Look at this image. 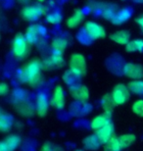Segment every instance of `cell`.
<instances>
[{
    "instance_id": "1",
    "label": "cell",
    "mask_w": 143,
    "mask_h": 151,
    "mask_svg": "<svg viewBox=\"0 0 143 151\" xmlns=\"http://www.w3.org/2000/svg\"><path fill=\"white\" fill-rule=\"evenodd\" d=\"M42 68L43 64L36 59L28 62L20 72V81L32 86H38L42 81Z\"/></svg>"
},
{
    "instance_id": "2",
    "label": "cell",
    "mask_w": 143,
    "mask_h": 151,
    "mask_svg": "<svg viewBox=\"0 0 143 151\" xmlns=\"http://www.w3.org/2000/svg\"><path fill=\"white\" fill-rule=\"evenodd\" d=\"M29 42L23 34H17L12 42V49L14 56L18 59H25L29 53Z\"/></svg>"
},
{
    "instance_id": "3",
    "label": "cell",
    "mask_w": 143,
    "mask_h": 151,
    "mask_svg": "<svg viewBox=\"0 0 143 151\" xmlns=\"http://www.w3.org/2000/svg\"><path fill=\"white\" fill-rule=\"evenodd\" d=\"M46 9L42 4H32L24 7L21 11V16L24 20L29 22H34L38 20L42 15L45 14Z\"/></svg>"
},
{
    "instance_id": "4",
    "label": "cell",
    "mask_w": 143,
    "mask_h": 151,
    "mask_svg": "<svg viewBox=\"0 0 143 151\" xmlns=\"http://www.w3.org/2000/svg\"><path fill=\"white\" fill-rule=\"evenodd\" d=\"M70 70L80 77H83L86 74V62L83 55L78 53L72 54L70 58Z\"/></svg>"
},
{
    "instance_id": "5",
    "label": "cell",
    "mask_w": 143,
    "mask_h": 151,
    "mask_svg": "<svg viewBox=\"0 0 143 151\" xmlns=\"http://www.w3.org/2000/svg\"><path fill=\"white\" fill-rule=\"evenodd\" d=\"M130 90L129 87L124 86V83H118L117 86L114 87L113 91H112V97L115 102L116 106L118 105L124 104V102H126L130 97Z\"/></svg>"
},
{
    "instance_id": "6",
    "label": "cell",
    "mask_w": 143,
    "mask_h": 151,
    "mask_svg": "<svg viewBox=\"0 0 143 151\" xmlns=\"http://www.w3.org/2000/svg\"><path fill=\"white\" fill-rule=\"evenodd\" d=\"M70 93L73 96V98L80 102H83V103L88 101L89 99V90L86 86L80 83L70 86Z\"/></svg>"
},
{
    "instance_id": "7",
    "label": "cell",
    "mask_w": 143,
    "mask_h": 151,
    "mask_svg": "<svg viewBox=\"0 0 143 151\" xmlns=\"http://www.w3.org/2000/svg\"><path fill=\"white\" fill-rule=\"evenodd\" d=\"M86 32L88 35V37L92 39H99V38H104L106 37V31L102 26H100L99 24H97L92 21L86 22Z\"/></svg>"
},
{
    "instance_id": "8",
    "label": "cell",
    "mask_w": 143,
    "mask_h": 151,
    "mask_svg": "<svg viewBox=\"0 0 143 151\" xmlns=\"http://www.w3.org/2000/svg\"><path fill=\"white\" fill-rule=\"evenodd\" d=\"M44 68L52 69V68H62L64 66V58H63V52L60 51L53 50L52 54L48 57L47 59L44 60L42 63Z\"/></svg>"
},
{
    "instance_id": "9",
    "label": "cell",
    "mask_w": 143,
    "mask_h": 151,
    "mask_svg": "<svg viewBox=\"0 0 143 151\" xmlns=\"http://www.w3.org/2000/svg\"><path fill=\"white\" fill-rule=\"evenodd\" d=\"M25 37L30 44H35L36 42H38V40H40V38L43 37V29L40 26L37 25L30 26L27 29Z\"/></svg>"
},
{
    "instance_id": "10",
    "label": "cell",
    "mask_w": 143,
    "mask_h": 151,
    "mask_svg": "<svg viewBox=\"0 0 143 151\" xmlns=\"http://www.w3.org/2000/svg\"><path fill=\"white\" fill-rule=\"evenodd\" d=\"M124 74L133 80H138L143 77V67L139 64L127 63L124 67Z\"/></svg>"
},
{
    "instance_id": "11",
    "label": "cell",
    "mask_w": 143,
    "mask_h": 151,
    "mask_svg": "<svg viewBox=\"0 0 143 151\" xmlns=\"http://www.w3.org/2000/svg\"><path fill=\"white\" fill-rule=\"evenodd\" d=\"M21 138L18 135L11 134L0 143V151H14L20 145Z\"/></svg>"
},
{
    "instance_id": "12",
    "label": "cell",
    "mask_w": 143,
    "mask_h": 151,
    "mask_svg": "<svg viewBox=\"0 0 143 151\" xmlns=\"http://www.w3.org/2000/svg\"><path fill=\"white\" fill-rule=\"evenodd\" d=\"M95 134L97 135V137H98V139L100 140L101 144H106L112 137H113V135H114V126H113V124L110 123V124H108L107 126L103 127L102 129L96 131Z\"/></svg>"
},
{
    "instance_id": "13",
    "label": "cell",
    "mask_w": 143,
    "mask_h": 151,
    "mask_svg": "<svg viewBox=\"0 0 143 151\" xmlns=\"http://www.w3.org/2000/svg\"><path fill=\"white\" fill-rule=\"evenodd\" d=\"M36 111L40 117L46 115L48 111V97L46 93L39 92L36 96Z\"/></svg>"
},
{
    "instance_id": "14",
    "label": "cell",
    "mask_w": 143,
    "mask_h": 151,
    "mask_svg": "<svg viewBox=\"0 0 143 151\" xmlns=\"http://www.w3.org/2000/svg\"><path fill=\"white\" fill-rule=\"evenodd\" d=\"M110 123H111V114L105 112L104 114L96 116L91 121V129H94V131H98V129H102L103 127L107 126Z\"/></svg>"
},
{
    "instance_id": "15",
    "label": "cell",
    "mask_w": 143,
    "mask_h": 151,
    "mask_svg": "<svg viewBox=\"0 0 143 151\" xmlns=\"http://www.w3.org/2000/svg\"><path fill=\"white\" fill-rule=\"evenodd\" d=\"M52 103L58 109H63L65 106V94H64L63 87L61 86H57L54 89Z\"/></svg>"
},
{
    "instance_id": "16",
    "label": "cell",
    "mask_w": 143,
    "mask_h": 151,
    "mask_svg": "<svg viewBox=\"0 0 143 151\" xmlns=\"http://www.w3.org/2000/svg\"><path fill=\"white\" fill-rule=\"evenodd\" d=\"M83 19H84V13L83 12V10L77 9V10L74 12V14L67 20V26H68V28L70 29H75L80 25Z\"/></svg>"
},
{
    "instance_id": "17",
    "label": "cell",
    "mask_w": 143,
    "mask_h": 151,
    "mask_svg": "<svg viewBox=\"0 0 143 151\" xmlns=\"http://www.w3.org/2000/svg\"><path fill=\"white\" fill-rule=\"evenodd\" d=\"M110 38L119 44L126 45L129 42L130 34L127 31H119L110 35Z\"/></svg>"
},
{
    "instance_id": "18",
    "label": "cell",
    "mask_w": 143,
    "mask_h": 151,
    "mask_svg": "<svg viewBox=\"0 0 143 151\" xmlns=\"http://www.w3.org/2000/svg\"><path fill=\"white\" fill-rule=\"evenodd\" d=\"M130 15H132V13H130V11L129 9H126V8L120 9L111 22L113 23L114 25H121V24L126 23V21L129 19Z\"/></svg>"
},
{
    "instance_id": "19",
    "label": "cell",
    "mask_w": 143,
    "mask_h": 151,
    "mask_svg": "<svg viewBox=\"0 0 143 151\" xmlns=\"http://www.w3.org/2000/svg\"><path fill=\"white\" fill-rule=\"evenodd\" d=\"M118 11H119V9L116 5L107 4V5H104L101 8V15L104 19L108 21H112L114 19V17L116 16Z\"/></svg>"
},
{
    "instance_id": "20",
    "label": "cell",
    "mask_w": 143,
    "mask_h": 151,
    "mask_svg": "<svg viewBox=\"0 0 143 151\" xmlns=\"http://www.w3.org/2000/svg\"><path fill=\"white\" fill-rule=\"evenodd\" d=\"M83 145L86 149L96 150V149H98L100 147V145H102V144H101V142H100V140L98 139V137H97V135L92 134V135L87 137L86 138H84Z\"/></svg>"
},
{
    "instance_id": "21",
    "label": "cell",
    "mask_w": 143,
    "mask_h": 151,
    "mask_svg": "<svg viewBox=\"0 0 143 151\" xmlns=\"http://www.w3.org/2000/svg\"><path fill=\"white\" fill-rule=\"evenodd\" d=\"M13 125V119L10 115L2 113L0 116V129L3 132H9Z\"/></svg>"
},
{
    "instance_id": "22",
    "label": "cell",
    "mask_w": 143,
    "mask_h": 151,
    "mask_svg": "<svg viewBox=\"0 0 143 151\" xmlns=\"http://www.w3.org/2000/svg\"><path fill=\"white\" fill-rule=\"evenodd\" d=\"M101 103H102V107L105 112L112 114V111H113L114 107L116 106L115 102L113 100V97H112V94H109V93L108 94H105L103 96Z\"/></svg>"
},
{
    "instance_id": "23",
    "label": "cell",
    "mask_w": 143,
    "mask_h": 151,
    "mask_svg": "<svg viewBox=\"0 0 143 151\" xmlns=\"http://www.w3.org/2000/svg\"><path fill=\"white\" fill-rule=\"evenodd\" d=\"M17 103H18L17 110L20 114H22V116H32L33 112H32V107L30 106V104H29L25 100L17 102Z\"/></svg>"
},
{
    "instance_id": "24",
    "label": "cell",
    "mask_w": 143,
    "mask_h": 151,
    "mask_svg": "<svg viewBox=\"0 0 143 151\" xmlns=\"http://www.w3.org/2000/svg\"><path fill=\"white\" fill-rule=\"evenodd\" d=\"M51 45H52L53 50L60 51V52L64 53V51H65L67 46H68V41L63 37H56V38L53 39L52 44Z\"/></svg>"
},
{
    "instance_id": "25",
    "label": "cell",
    "mask_w": 143,
    "mask_h": 151,
    "mask_svg": "<svg viewBox=\"0 0 143 151\" xmlns=\"http://www.w3.org/2000/svg\"><path fill=\"white\" fill-rule=\"evenodd\" d=\"M126 50L127 52H134V51H143V40L141 39H135V40L129 41L126 45Z\"/></svg>"
},
{
    "instance_id": "26",
    "label": "cell",
    "mask_w": 143,
    "mask_h": 151,
    "mask_svg": "<svg viewBox=\"0 0 143 151\" xmlns=\"http://www.w3.org/2000/svg\"><path fill=\"white\" fill-rule=\"evenodd\" d=\"M119 142H120L121 148H126V147H129V145L134 142L135 140V135L134 134H123L118 137Z\"/></svg>"
},
{
    "instance_id": "27",
    "label": "cell",
    "mask_w": 143,
    "mask_h": 151,
    "mask_svg": "<svg viewBox=\"0 0 143 151\" xmlns=\"http://www.w3.org/2000/svg\"><path fill=\"white\" fill-rule=\"evenodd\" d=\"M78 78H80V76L75 75V73H73L71 70L67 71L65 75H64L63 77V80L64 81L69 84V86H75V84H78Z\"/></svg>"
},
{
    "instance_id": "28",
    "label": "cell",
    "mask_w": 143,
    "mask_h": 151,
    "mask_svg": "<svg viewBox=\"0 0 143 151\" xmlns=\"http://www.w3.org/2000/svg\"><path fill=\"white\" fill-rule=\"evenodd\" d=\"M129 89L134 94H143V81H133L129 83Z\"/></svg>"
},
{
    "instance_id": "29",
    "label": "cell",
    "mask_w": 143,
    "mask_h": 151,
    "mask_svg": "<svg viewBox=\"0 0 143 151\" xmlns=\"http://www.w3.org/2000/svg\"><path fill=\"white\" fill-rule=\"evenodd\" d=\"M105 145V151H121L123 149L119 142L118 137H112Z\"/></svg>"
},
{
    "instance_id": "30",
    "label": "cell",
    "mask_w": 143,
    "mask_h": 151,
    "mask_svg": "<svg viewBox=\"0 0 143 151\" xmlns=\"http://www.w3.org/2000/svg\"><path fill=\"white\" fill-rule=\"evenodd\" d=\"M46 21L48 23L53 24V25H57V24L61 23V21H62V15L58 13V12H53V13L47 15Z\"/></svg>"
},
{
    "instance_id": "31",
    "label": "cell",
    "mask_w": 143,
    "mask_h": 151,
    "mask_svg": "<svg viewBox=\"0 0 143 151\" xmlns=\"http://www.w3.org/2000/svg\"><path fill=\"white\" fill-rule=\"evenodd\" d=\"M132 111L137 116L143 117V99H138L132 104Z\"/></svg>"
},
{
    "instance_id": "32",
    "label": "cell",
    "mask_w": 143,
    "mask_h": 151,
    "mask_svg": "<svg viewBox=\"0 0 143 151\" xmlns=\"http://www.w3.org/2000/svg\"><path fill=\"white\" fill-rule=\"evenodd\" d=\"M41 151H63V150L61 149L59 146L55 145V144L46 142L43 146H42Z\"/></svg>"
},
{
    "instance_id": "33",
    "label": "cell",
    "mask_w": 143,
    "mask_h": 151,
    "mask_svg": "<svg viewBox=\"0 0 143 151\" xmlns=\"http://www.w3.org/2000/svg\"><path fill=\"white\" fill-rule=\"evenodd\" d=\"M9 92V86L7 83H2L0 84V93H1V95H5L7 94Z\"/></svg>"
},
{
    "instance_id": "34",
    "label": "cell",
    "mask_w": 143,
    "mask_h": 151,
    "mask_svg": "<svg viewBox=\"0 0 143 151\" xmlns=\"http://www.w3.org/2000/svg\"><path fill=\"white\" fill-rule=\"evenodd\" d=\"M135 21H136V23L139 25V27H140L141 31L143 32V15H140V16H139Z\"/></svg>"
},
{
    "instance_id": "35",
    "label": "cell",
    "mask_w": 143,
    "mask_h": 151,
    "mask_svg": "<svg viewBox=\"0 0 143 151\" xmlns=\"http://www.w3.org/2000/svg\"><path fill=\"white\" fill-rule=\"evenodd\" d=\"M133 1L136 3H143V0H133Z\"/></svg>"
},
{
    "instance_id": "36",
    "label": "cell",
    "mask_w": 143,
    "mask_h": 151,
    "mask_svg": "<svg viewBox=\"0 0 143 151\" xmlns=\"http://www.w3.org/2000/svg\"><path fill=\"white\" fill-rule=\"evenodd\" d=\"M75 151H83V150H75Z\"/></svg>"
},
{
    "instance_id": "37",
    "label": "cell",
    "mask_w": 143,
    "mask_h": 151,
    "mask_svg": "<svg viewBox=\"0 0 143 151\" xmlns=\"http://www.w3.org/2000/svg\"><path fill=\"white\" fill-rule=\"evenodd\" d=\"M123 1H126V0H123Z\"/></svg>"
}]
</instances>
